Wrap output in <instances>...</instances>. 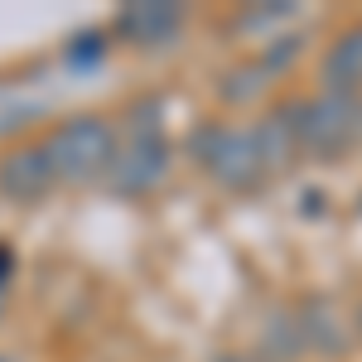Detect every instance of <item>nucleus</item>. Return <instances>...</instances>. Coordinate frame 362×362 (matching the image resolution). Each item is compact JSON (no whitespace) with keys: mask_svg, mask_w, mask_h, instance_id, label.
Segmentation results:
<instances>
[{"mask_svg":"<svg viewBox=\"0 0 362 362\" xmlns=\"http://www.w3.org/2000/svg\"><path fill=\"white\" fill-rule=\"evenodd\" d=\"M116 126L107 116H68L58 121L54 131L44 136V155L54 165V179L58 184H92V179H107V169L116 160Z\"/></svg>","mask_w":362,"mask_h":362,"instance_id":"f257e3e1","label":"nucleus"},{"mask_svg":"<svg viewBox=\"0 0 362 362\" xmlns=\"http://www.w3.org/2000/svg\"><path fill=\"white\" fill-rule=\"evenodd\" d=\"M189 150H194L198 169L213 179V184H223L232 194H256L271 174L261 165V155H256V136H251V126H198L194 140H189Z\"/></svg>","mask_w":362,"mask_h":362,"instance_id":"f03ea898","label":"nucleus"},{"mask_svg":"<svg viewBox=\"0 0 362 362\" xmlns=\"http://www.w3.org/2000/svg\"><path fill=\"white\" fill-rule=\"evenodd\" d=\"M165 174H169V136L160 131V116H155V102H150L131 116L126 140H116V160L107 169V184L126 198H140L150 189H160Z\"/></svg>","mask_w":362,"mask_h":362,"instance_id":"7ed1b4c3","label":"nucleus"},{"mask_svg":"<svg viewBox=\"0 0 362 362\" xmlns=\"http://www.w3.org/2000/svg\"><path fill=\"white\" fill-rule=\"evenodd\" d=\"M285 112H290V126H295V140H300V155H309V160H338L362 136L358 102H348V97L314 92V97L290 102Z\"/></svg>","mask_w":362,"mask_h":362,"instance_id":"20e7f679","label":"nucleus"},{"mask_svg":"<svg viewBox=\"0 0 362 362\" xmlns=\"http://www.w3.org/2000/svg\"><path fill=\"white\" fill-rule=\"evenodd\" d=\"M58 189L54 165L44 155V140H29L0 155V198L5 203H44Z\"/></svg>","mask_w":362,"mask_h":362,"instance_id":"39448f33","label":"nucleus"},{"mask_svg":"<svg viewBox=\"0 0 362 362\" xmlns=\"http://www.w3.org/2000/svg\"><path fill=\"white\" fill-rule=\"evenodd\" d=\"M184 20H189L184 5H169V0H136V5H121V10H116L112 29L126 39V44H136V49H165V44L179 39Z\"/></svg>","mask_w":362,"mask_h":362,"instance_id":"423d86ee","label":"nucleus"},{"mask_svg":"<svg viewBox=\"0 0 362 362\" xmlns=\"http://www.w3.org/2000/svg\"><path fill=\"white\" fill-rule=\"evenodd\" d=\"M319 92L329 97H348L358 102L362 92V25H348L343 34H334V44L324 49V63H319Z\"/></svg>","mask_w":362,"mask_h":362,"instance_id":"0eeeda50","label":"nucleus"},{"mask_svg":"<svg viewBox=\"0 0 362 362\" xmlns=\"http://www.w3.org/2000/svg\"><path fill=\"white\" fill-rule=\"evenodd\" d=\"M251 136H256V155H261L266 174H285V169L300 160V140H295L290 112H271V116H261V121L251 126Z\"/></svg>","mask_w":362,"mask_h":362,"instance_id":"6e6552de","label":"nucleus"},{"mask_svg":"<svg viewBox=\"0 0 362 362\" xmlns=\"http://www.w3.org/2000/svg\"><path fill=\"white\" fill-rule=\"evenodd\" d=\"M295 324H300V338H305V353H319V358L343 353V334L334 324L329 300H305V314H295Z\"/></svg>","mask_w":362,"mask_h":362,"instance_id":"1a4fd4ad","label":"nucleus"},{"mask_svg":"<svg viewBox=\"0 0 362 362\" xmlns=\"http://www.w3.org/2000/svg\"><path fill=\"white\" fill-rule=\"evenodd\" d=\"M271 78H276V73H266L261 63L232 68V73L223 78V102H232V107H242V102H256V97L271 87Z\"/></svg>","mask_w":362,"mask_h":362,"instance_id":"9d476101","label":"nucleus"},{"mask_svg":"<svg viewBox=\"0 0 362 362\" xmlns=\"http://www.w3.org/2000/svg\"><path fill=\"white\" fill-rule=\"evenodd\" d=\"M10 276H15V251H10V247H0V295H5Z\"/></svg>","mask_w":362,"mask_h":362,"instance_id":"9b49d317","label":"nucleus"},{"mask_svg":"<svg viewBox=\"0 0 362 362\" xmlns=\"http://www.w3.org/2000/svg\"><path fill=\"white\" fill-rule=\"evenodd\" d=\"M218 362H261V358H251V353H223Z\"/></svg>","mask_w":362,"mask_h":362,"instance_id":"f8f14e48","label":"nucleus"},{"mask_svg":"<svg viewBox=\"0 0 362 362\" xmlns=\"http://www.w3.org/2000/svg\"><path fill=\"white\" fill-rule=\"evenodd\" d=\"M358 334H362V305H358Z\"/></svg>","mask_w":362,"mask_h":362,"instance_id":"ddd939ff","label":"nucleus"},{"mask_svg":"<svg viewBox=\"0 0 362 362\" xmlns=\"http://www.w3.org/2000/svg\"><path fill=\"white\" fill-rule=\"evenodd\" d=\"M0 314H5V295H0Z\"/></svg>","mask_w":362,"mask_h":362,"instance_id":"4468645a","label":"nucleus"}]
</instances>
